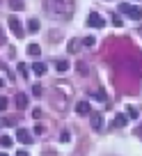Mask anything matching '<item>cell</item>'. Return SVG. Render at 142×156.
<instances>
[{"instance_id":"obj_1","label":"cell","mask_w":142,"mask_h":156,"mask_svg":"<svg viewBox=\"0 0 142 156\" xmlns=\"http://www.w3.org/2000/svg\"><path fill=\"white\" fill-rule=\"evenodd\" d=\"M119 12H122V14H128L135 21L142 19V7H135V5H119Z\"/></svg>"},{"instance_id":"obj_2","label":"cell","mask_w":142,"mask_h":156,"mask_svg":"<svg viewBox=\"0 0 142 156\" xmlns=\"http://www.w3.org/2000/svg\"><path fill=\"white\" fill-rule=\"evenodd\" d=\"M7 23H9V30L16 34V37H23V32H25V30H23V25H21V21L16 19V16H12V19L7 21Z\"/></svg>"},{"instance_id":"obj_3","label":"cell","mask_w":142,"mask_h":156,"mask_svg":"<svg viewBox=\"0 0 142 156\" xmlns=\"http://www.w3.org/2000/svg\"><path fill=\"white\" fill-rule=\"evenodd\" d=\"M87 23L92 25V28H103V25H106V23H103V19L96 14V12H92V14L87 16Z\"/></svg>"},{"instance_id":"obj_4","label":"cell","mask_w":142,"mask_h":156,"mask_svg":"<svg viewBox=\"0 0 142 156\" xmlns=\"http://www.w3.org/2000/svg\"><path fill=\"white\" fill-rule=\"evenodd\" d=\"M32 140H34V138H32L30 131H25V129L19 131V142H21V145H32Z\"/></svg>"},{"instance_id":"obj_5","label":"cell","mask_w":142,"mask_h":156,"mask_svg":"<svg viewBox=\"0 0 142 156\" xmlns=\"http://www.w3.org/2000/svg\"><path fill=\"white\" fill-rule=\"evenodd\" d=\"M76 110H78L80 115H89V112H92V108H89L87 101H78V103H76Z\"/></svg>"},{"instance_id":"obj_6","label":"cell","mask_w":142,"mask_h":156,"mask_svg":"<svg viewBox=\"0 0 142 156\" xmlns=\"http://www.w3.org/2000/svg\"><path fill=\"white\" fill-rule=\"evenodd\" d=\"M101 126H103V117L99 115V112H92V129H96V131H99Z\"/></svg>"},{"instance_id":"obj_7","label":"cell","mask_w":142,"mask_h":156,"mask_svg":"<svg viewBox=\"0 0 142 156\" xmlns=\"http://www.w3.org/2000/svg\"><path fill=\"white\" fill-rule=\"evenodd\" d=\"M126 124H128V115H117V117H115V122H113V126H126Z\"/></svg>"},{"instance_id":"obj_8","label":"cell","mask_w":142,"mask_h":156,"mask_svg":"<svg viewBox=\"0 0 142 156\" xmlns=\"http://www.w3.org/2000/svg\"><path fill=\"white\" fill-rule=\"evenodd\" d=\"M28 55H32V58H39V55H41L39 44H28Z\"/></svg>"},{"instance_id":"obj_9","label":"cell","mask_w":142,"mask_h":156,"mask_svg":"<svg viewBox=\"0 0 142 156\" xmlns=\"http://www.w3.org/2000/svg\"><path fill=\"white\" fill-rule=\"evenodd\" d=\"M32 71L37 73V76H44V73H46V64L44 62H34L32 64Z\"/></svg>"},{"instance_id":"obj_10","label":"cell","mask_w":142,"mask_h":156,"mask_svg":"<svg viewBox=\"0 0 142 156\" xmlns=\"http://www.w3.org/2000/svg\"><path fill=\"white\" fill-rule=\"evenodd\" d=\"M16 108H19V110L28 108V97H25V94H19V97H16Z\"/></svg>"},{"instance_id":"obj_11","label":"cell","mask_w":142,"mask_h":156,"mask_svg":"<svg viewBox=\"0 0 142 156\" xmlns=\"http://www.w3.org/2000/svg\"><path fill=\"white\" fill-rule=\"evenodd\" d=\"M28 30H30V32H37V30H39V21H37V19L28 21Z\"/></svg>"},{"instance_id":"obj_12","label":"cell","mask_w":142,"mask_h":156,"mask_svg":"<svg viewBox=\"0 0 142 156\" xmlns=\"http://www.w3.org/2000/svg\"><path fill=\"white\" fill-rule=\"evenodd\" d=\"M0 145H2V147L7 149V147H12V145H14V140H12L9 136H2V138H0Z\"/></svg>"},{"instance_id":"obj_13","label":"cell","mask_w":142,"mask_h":156,"mask_svg":"<svg viewBox=\"0 0 142 156\" xmlns=\"http://www.w3.org/2000/svg\"><path fill=\"white\" fill-rule=\"evenodd\" d=\"M55 67H57V71H67V69H69V62H67V60H60Z\"/></svg>"},{"instance_id":"obj_14","label":"cell","mask_w":142,"mask_h":156,"mask_svg":"<svg viewBox=\"0 0 142 156\" xmlns=\"http://www.w3.org/2000/svg\"><path fill=\"white\" fill-rule=\"evenodd\" d=\"M126 115H128V119H135V117H137V110H135L133 106H128V108H126Z\"/></svg>"},{"instance_id":"obj_15","label":"cell","mask_w":142,"mask_h":156,"mask_svg":"<svg viewBox=\"0 0 142 156\" xmlns=\"http://www.w3.org/2000/svg\"><path fill=\"white\" fill-rule=\"evenodd\" d=\"M83 44H85V46H94V44H96V39H94V37H85Z\"/></svg>"},{"instance_id":"obj_16","label":"cell","mask_w":142,"mask_h":156,"mask_svg":"<svg viewBox=\"0 0 142 156\" xmlns=\"http://www.w3.org/2000/svg\"><path fill=\"white\" fill-rule=\"evenodd\" d=\"M12 9H21V7H23V5H21V0H12Z\"/></svg>"},{"instance_id":"obj_17","label":"cell","mask_w":142,"mask_h":156,"mask_svg":"<svg viewBox=\"0 0 142 156\" xmlns=\"http://www.w3.org/2000/svg\"><path fill=\"white\" fill-rule=\"evenodd\" d=\"M96 99H99V101H106L108 97H106V92H103V90H99V92H96Z\"/></svg>"},{"instance_id":"obj_18","label":"cell","mask_w":142,"mask_h":156,"mask_svg":"<svg viewBox=\"0 0 142 156\" xmlns=\"http://www.w3.org/2000/svg\"><path fill=\"white\" fill-rule=\"evenodd\" d=\"M113 23H115V25H122V16L115 14V16H113Z\"/></svg>"},{"instance_id":"obj_19","label":"cell","mask_w":142,"mask_h":156,"mask_svg":"<svg viewBox=\"0 0 142 156\" xmlns=\"http://www.w3.org/2000/svg\"><path fill=\"white\" fill-rule=\"evenodd\" d=\"M60 140H62V142H69V140H71V136H69V133H67V131H64V133H62V136H60Z\"/></svg>"},{"instance_id":"obj_20","label":"cell","mask_w":142,"mask_h":156,"mask_svg":"<svg viewBox=\"0 0 142 156\" xmlns=\"http://www.w3.org/2000/svg\"><path fill=\"white\" fill-rule=\"evenodd\" d=\"M67 48H69V51H71V53H74V51H78V44H76V41H71V44H69V46H67Z\"/></svg>"},{"instance_id":"obj_21","label":"cell","mask_w":142,"mask_h":156,"mask_svg":"<svg viewBox=\"0 0 142 156\" xmlns=\"http://www.w3.org/2000/svg\"><path fill=\"white\" fill-rule=\"evenodd\" d=\"M19 71L23 73V76H28V67H25V64H19Z\"/></svg>"},{"instance_id":"obj_22","label":"cell","mask_w":142,"mask_h":156,"mask_svg":"<svg viewBox=\"0 0 142 156\" xmlns=\"http://www.w3.org/2000/svg\"><path fill=\"white\" fill-rule=\"evenodd\" d=\"M7 108V99H0V110H5Z\"/></svg>"},{"instance_id":"obj_23","label":"cell","mask_w":142,"mask_h":156,"mask_svg":"<svg viewBox=\"0 0 142 156\" xmlns=\"http://www.w3.org/2000/svg\"><path fill=\"white\" fill-rule=\"evenodd\" d=\"M16 156H28V151H21L19 149V151H16Z\"/></svg>"},{"instance_id":"obj_24","label":"cell","mask_w":142,"mask_h":156,"mask_svg":"<svg viewBox=\"0 0 142 156\" xmlns=\"http://www.w3.org/2000/svg\"><path fill=\"white\" fill-rule=\"evenodd\" d=\"M0 87H2V80H0Z\"/></svg>"},{"instance_id":"obj_25","label":"cell","mask_w":142,"mask_h":156,"mask_svg":"<svg viewBox=\"0 0 142 156\" xmlns=\"http://www.w3.org/2000/svg\"><path fill=\"white\" fill-rule=\"evenodd\" d=\"M0 156H7V154H0Z\"/></svg>"}]
</instances>
